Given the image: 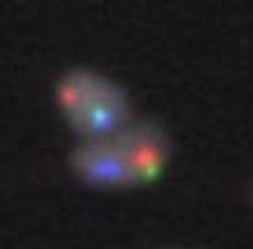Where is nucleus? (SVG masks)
<instances>
[{
    "instance_id": "obj_1",
    "label": "nucleus",
    "mask_w": 253,
    "mask_h": 249,
    "mask_svg": "<svg viewBox=\"0 0 253 249\" xmlns=\"http://www.w3.org/2000/svg\"><path fill=\"white\" fill-rule=\"evenodd\" d=\"M168 162V136L150 120L126 125L118 134L81 141L69 155L79 180L92 187L120 189L150 185Z\"/></svg>"
},
{
    "instance_id": "obj_2",
    "label": "nucleus",
    "mask_w": 253,
    "mask_h": 249,
    "mask_svg": "<svg viewBox=\"0 0 253 249\" xmlns=\"http://www.w3.org/2000/svg\"><path fill=\"white\" fill-rule=\"evenodd\" d=\"M55 100L65 120L83 141L118 134L131 125V101L115 81L92 69H69L55 86Z\"/></svg>"
}]
</instances>
